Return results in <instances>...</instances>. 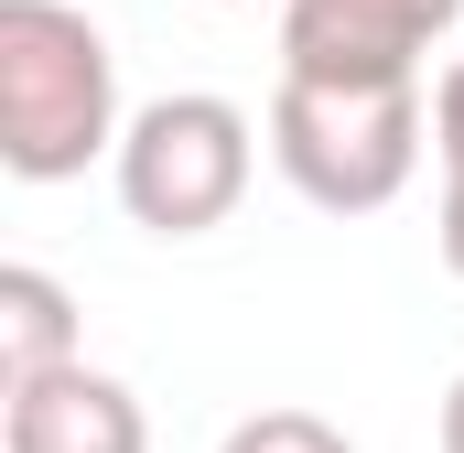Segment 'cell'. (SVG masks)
I'll return each instance as SVG.
<instances>
[{"mask_svg": "<svg viewBox=\"0 0 464 453\" xmlns=\"http://www.w3.org/2000/svg\"><path fill=\"white\" fill-rule=\"evenodd\" d=\"M443 453H464V378L443 389Z\"/></svg>", "mask_w": 464, "mask_h": 453, "instance_id": "obj_10", "label": "cell"}, {"mask_svg": "<svg viewBox=\"0 0 464 453\" xmlns=\"http://www.w3.org/2000/svg\"><path fill=\"white\" fill-rule=\"evenodd\" d=\"M464 22V0H281L292 76H421V54Z\"/></svg>", "mask_w": 464, "mask_h": 453, "instance_id": "obj_4", "label": "cell"}, {"mask_svg": "<svg viewBox=\"0 0 464 453\" xmlns=\"http://www.w3.org/2000/svg\"><path fill=\"white\" fill-rule=\"evenodd\" d=\"M217 453H356V443L324 421V410H248Z\"/></svg>", "mask_w": 464, "mask_h": 453, "instance_id": "obj_7", "label": "cell"}, {"mask_svg": "<svg viewBox=\"0 0 464 453\" xmlns=\"http://www.w3.org/2000/svg\"><path fill=\"white\" fill-rule=\"evenodd\" d=\"M0 453H151V421H140L130 378L65 356V367L0 389Z\"/></svg>", "mask_w": 464, "mask_h": 453, "instance_id": "obj_5", "label": "cell"}, {"mask_svg": "<svg viewBox=\"0 0 464 453\" xmlns=\"http://www.w3.org/2000/svg\"><path fill=\"white\" fill-rule=\"evenodd\" d=\"M65 356H87V345H76V292H65L54 270L11 259V270H0V389H11V378H44V367H65Z\"/></svg>", "mask_w": 464, "mask_h": 453, "instance_id": "obj_6", "label": "cell"}, {"mask_svg": "<svg viewBox=\"0 0 464 453\" xmlns=\"http://www.w3.org/2000/svg\"><path fill=\"white\" fill-rule=\"evenodd\" d=\"M119 54L76 0H0V173L65 184L119 151Z\"/></svg>", "mask_w": 464, "mask_h": 453, "instance_id": "obj_1", "label": "cell"}, {"mask_svg": "<svg viewBox=\"0 0 464 453\" xmlns=\"http://www.w3.org/2000/svg\"><path fill=\"white\" fill-rule=\"evenodd\" d=\"M248 162H259V130L237 98L217 87H173L151 109H130L109 173H119V206L151 226V237H206V226L237 217L248 195Z\"/></svg>", "mask_w": 464, "mask_h": 453, "instance_id": "obj_3", "label": "cell"}, {"mask_svg": "<svg viewBox=\"0 0 464 453\" xmlns=\"http://www.w3.org/2000/svg\"><path fill=\"white\" fill-rule=\"evenodd\" d=\"M217 11H237V0H217Z\"/></svg>", "mask_w": 464, "mask_h": 453, "instance_id": "obj_11", "label": "cell"}, {"mask_svg": "<svg viewBox=\"0 0 464 453\" xmlns=\"http://www.w3.org/2000/svg\"><path fill=\"white\" fill-rule=\"evenodd\" d=\"M421 140H432V98L421 76H292L270 87V162L303 206L324 217H378L411 195L421 173Z\"/></svg>", "mask_w": 464, "mask_h": 453, "instance_id": "obj_2", "label": "cell"}, {"mask_svg": "<svg viewBox=\"0 0 464 453\" xmlns=\"http://www.w3.org/2000/svg\"><path fill=\"white\" fill-rule=\"evenodd\" d=\"M443 270L464 281V184H443Z\"/></svg>", "mask_w": 464, "mask_h": 453, "instance_id": "obj_9", "label": "cell"}, {"mask_svg": "<svg viewBox=\"0 0 464 453\" xmlns=\"http://www.w3.org/2000/svg\"><path fill=\"white\" fill-rule=\"evenodd\" d=\"M432 151H443V184H464V65H443L432 87Z\"/></svg>", "mask_w": 464, "mask_h": 453, "instance_id": "obj_8", "label": "cell"}]
</instances>
